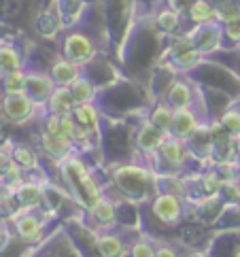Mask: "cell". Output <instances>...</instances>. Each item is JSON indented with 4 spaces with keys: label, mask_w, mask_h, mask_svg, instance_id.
<instances>
[{
    "label": "cell",
    "mask_w": 240,
    "mask_h": 257,
    "mask_svg": "<svg viewBox=\"0 0 240 257\" xmlns=\"http://www.w3.org/2000/svg\"><path fill=\"white\" fill-rule=\"evenodd\" d=\"M117 179V185H122V189L126 191L128 196H143L147 187H149V174L141 168H134V166H128L117 170L115 174Z\"/></svg>",
    "instance_id": "6da1fadb"
},
{
    "label": "cell",
    "mask_w": 240,
    "mask_h": 257,
    "mask_svg": "<svg viewBox=\"0 0 240 257\" xmlns=\"http://www.w3.org/2000/svg\"><path fill=\"white\" fill-rule=\"evenodd\" d=\"M53 85L55 81L51 79V75H26V89L24 94L32 100V102H49V98L53 94Z\"/></svg>",
    "instance_id": "7a4b0ae2"
},
{
    "label": "cell",
    "mask_w": 240,
    "mask_h": 257,
    "mask_svg": "<svg viewBox=\"0 0 240 257\" xmlns=\"http://www.w3.org/2000/svg\"><path fill=\"white\" fill-rule=\"evenodd\" d=\"M64 53H66V60L75 62V64H85L94 58V45H91L89 39H85L83 34H72L66 39V45H64Z\"/></svg>",
    "instance_id": "3957f363"
},
{
    "label": "cell",
    "mask_w": 240,
    "mask_h": 257,
    "mask_svg": "<svg viewBox=\"0 0 240 257\" xmlns=\"http://www.w3.org/2000/svg\"><path fill=\"white\" fill-rule=\"evenodd\" d=\"M34 102L26 94H7L3 100V111L11 121H24L32 115Z\"/></svg>",
    "instance_id": "277c9868"
},
{
    "label": "cell",
    "mask_w": 240,
    "mask_h": 257,
    "mask_svg": "<svg viewBox=\"0 0 240 257\" xmlns=\"http://www.w3.org/2000/svg\"><path fill=\"white\" fill-rule=\"evenodd\" d=\"M200 121L193 115L191 108H174V117H172V134L177 139H189L198 132Z\"/></svg>",
    "instance_id": "5b68a950"
},
{
    "label": "cell",
    "mask_w": 240,
    "mask_h": 257,
    "mask_svg": "<svg viewBox=\"0 0 240 257\" xmlns=\"http://www.w3.org/2000/svg\"><path fill=\"white\" fill-rule=\"evenodd\" d=\"M153 213L164 223H172L181 217V202L174 194H162L153 202Z\"/></svg>",
    "instance_id": "8992f818"
},
{
    "label": "cell",
    "mask_w": 240,
    "mask_h": 257,
    "mask_svg": "<svg viewBox=\"0 0 240 257\" xmlns=\"http://www.w3.org/2000/svg\"><path fill=\"white\" fill-rule=\"evenodd\" d=\"M164 141H166V134L160 132L153 123L143 125V127H141V132H138V136H136V145L141 147L143 151H147V153L160 151V147L164 145Z\"/></svg>",
    "instance_id": "52a82bcc"
},
{
    "label": "cell",
    "mask_w": 240,
    "mask_h": 257,
    "mask_svg": "<svg viewBox=\"0 0 240 257\" xmlns=\"http://www.w3.org/2000/svg\"><path fill=\"white\" fill-rule=\"evenodd\" d=\"M51 79L62 87H70L75 81H79V66L70 60H60L53 64Z\"/></svg>",
    "instance_id": "ba28073f"
},
{
    "label": "cell",
    "mask_w": 240,
    "mask_h": 257,
    "mask_svg": "<svg viewBox=\"0 0 240 257\" xmlns=\"http://www.w3.org/2000/svg\"><path fill=\"white\" fill-rule=\"evenodd\" d=\"M75 106L77 104H75V100H72L68 87L55 89L51 94V98H49V108H51L53 115H68V113H72Z\"/></svg>",
    "instance_id": "9c48e42d"
},
{
    "label": "cell",
    "mask_w": 240,
    "mask_h": 257,
    "mask_svg": "<svg viewBox=\"0 0 240 257\" xmlns=\"http://www.w3.org/2000/svg\"><path fill=\"white\" fill-rule=\"evenodd\" d=\"M166 100H168L170 108H187L189 100H191V87L187 83H183V81H177V83L170 87Z\"/></svg>",
    "instance_id": "30bf717a"
},
{
    "label": "cell",
    "mask_w": 240,
    "mask_h": 257,
    "mask_svg": "<svg viewBox=\"0 0 240 257\" xmlns=\"http://www.w3.org/2000/svg\"><path fill=\"white\" fill-rule=\"evenodd\" d=\"M15 196H17V200H20V204L32 208V206L41 204L43 191H41L39 185H34V183H22V185L15 189Z\"/></svg>",
    "instance_id": "8fae6325"
},
{
    "label": "cell",
    "mask_w": 240,
    "mask_h": 257,
    "mask_svg": "<svg viewBox=\"0 0 240 257\" xmlns=\"http://www.w3.org/2000/svg\"><path fill=\"white\" fill-rule=\"evenodd\" d=\"M43 229V221L41 219H36L34 215H24L17 219V232L24 240H34V238H39Z\"/></svg>",
    "instance_id": "7c38bea8"
},
{
    "label": "cell",
    "mask_w": 240,
    "mask_h": 257,
    "mask_svg": "<svg viewBox=\"0 0 240 257\" xmlns=\"http://www.w3.org/2000/svg\"><path fill=\"white\" fill-rule=\"evenodd\" d=\"M172 117H174V108L166 106V104H160V106L151 113V121H149V123H153L160 132H164L166 136H168V134L172 132Z\"/></svg>",
    "instance_id": "4fadbf2b"
},
{
    "label": "cell",
    "mask_w": 240,
    "mask_h": 257,
    "mask_svg": "<svg viewBox=\"0 0 240 257\" xmlns=\"http://www.w3.org/2000/svg\"><path fill=\"white\" fill-rule=\"evenodd\" d=\"M162 158H166V162L170 164H181L185 160V147H183L181 139H166L164 145L160 147Z\"/></svg>",
    "instance_id": "5bb4252c"
},
{
    "label": "cell",
    "mask_w": 240,
    "mask_h": 257,
    "mask_svg": "<svg viewBox=\"0 0 240 257\" xmlns=\"http://www.w3.org/2000/svg\"><path fill=\"white\" fill-rule=\"evenodd\" d=\"M43 145H45V149H47V153H51L53 158H66L70 141L64 139V136H53L49 132H45L43 134Z\"/></svg>",
    "instance_id": "9a60e30c"
},
{
    "label": "cell",
    "mask_w": 240,
    "mask_h": 257,
    "mask_svg": "<svg viewBox=\"0 0 240 257\" xmlns=\"http://www.w3.org/2000/svg\"><path fill=\"white\" fill-rule=\"evenodd\" d=\"M72 115H75L79 125L87 127V130H96V125H98V113H96V108L91 106L89 102L87 104H77L75 108H72Z\"/></svg>",
    "instance_id": "2e32d148"
},
{
    "label": "cell",
    "mask_w": 240,
    "mask_h": 257,
    "mask_svg": "<svg viewBox=\"0 0 240 257\" xmlns=\"http://www.w3.org/2000/svg\"><path fill=\"white\" fill-rule=\"evenodd\" d=\"M98 251L102 257H124V242L117 236H102L98 238Z\"/></svg>",
    "instance_id": "e0dca14e"
},
{
    "label": "cell",
    "mask_w": 240,
    "mask_h": 257,
    "mask_svg": "<svg viewBox=\"0 0 240 257\" xmlns=\"http://www.w3.org/2000/svg\"><path fill=\"white\" fill-rule=\"evenodd\" d=\"M20 68V53L13 45H0V72L7 75Z\"/></svg>",
    "instance_id": "ac0fdd59"
},
{
    "label": "cell",
    "mask_w": 240,
    "mask_h": 257,
    "mask_svg": "<svg viewBox=\"0 0 240 257\" xmlns=\"http://www.w3.org/2000/svg\"><path fill=\"white\" fill-rule=\"evenodd\" d=\"M68 89H70V96L75 100V104H87V102H91V98H94V85L85 79L75 81Z\"/></svg>",
    "instance_id": "d6986e66"
},
{
    "label": "cell",
    "mask_w": 240,
    "mask_h": 257,
    "mask_svg": "<svg viewBox=\"0 0 240 257\" xmlns=\"http://www.w3.org/2000/svg\"><path fill=\"white\" fill-rule=\"evenodd\" d=\"M3 87H5V94H24L26 89V75L17 68L7 72L3 77Z\"/></svg>",
    "instance_id": "ffe728a7"
},
{
    "label": "cell",
    "mask_w": 240,
    "mask_h": 257,
    "mask_svg": "<svg viewBox=\"0 0 240 257\" xmlns=\"http://www.w3.org/2000/svg\"><path fill=\"white\" fill-rule=\"evenodd\" d=\"M11 158H13V162H15L20 168L30 170V168H34V166H36V155H34V151L30 149V147H24V145L13 147Z\"/></svg>",
    "instance_id": "44dd1931"
},
{
    "label": "cell",
    "mask_w": 240,
    "mask_h": 257,
    "mask_svg": "<svg viewBox=\"0 0 240 257\" xmlns=\"http://www.w3.org/2000/svg\"><path fill=\"white\" fill-rule=\"evenodd\" d=\"M91 213H94V217L98 219L100 223H110V221H115V206L110 204L106 198L96 200L94 204H91Z\"/></svg>",
    "instance_id": "7402d4cb"
},
{
    "label": "cell",
    "mask_w": 240,
    "mask_h": 257,
    "mask_svg": "<svg viewBox=\"0 0 240 257\" xmlns=\"http://www.w3.org/2000/svg\"><path fill=\"white\" fill-rule=\"evenodd\" d=\"M213 17H217V9L206 3V0H198V3H193L191 7V20L193 22H200V24H206L210 22Z\"/></svg>",
    "instance_id": "603a6c76"
},
{
    "label": "cell",
    "mask_w": 240,
    "mask_h": 257,
    "mask_svg": "<svg viewBox=\"0 0 240 257\" xmlns=\"http://www.w3.org/2000/svg\"><path fill=\"white\" fill-rule=\"evenodd\" d=\"M217 17L225 24H234L240 20V7L232 5V3H225V5H219L217 9Z\"/></svg>",
    "instance_id": "cb8c5ba5"
},
{
    "label": "cell",
    "mask_w": 240,
    "mask_h": 257,
    "mask_svg": "<svg viewBox=\"0 0 240 257\" xmlns=\"http://www.w3.org/2000/svg\"><path fill=\"white\" fill-rule=\"evenodd\" d=\"M221 125H223L229 134L240 136V113H238V111H229V113H225L223 119H221Z\"/></svg>",
    "instance_id": "d4e9b609"
},
{
    "label": "cell",
    "mask_w": 240,
    "mask_h": 257,
    "mask_svg": "<svg viewBox=\"0 0 240 257\" xmlns=\"http://www.w3.org/2000/svg\"><path fill=\"white\" fill-rule=\"evenodd\" d=\"M196 60H198V51L193 49L191 45H187V49H179L177 51V62L181 64V66H191Z\"/></svg>",
    "instance_id": "484cf974"
},
{
    "label": "cell",
    "mask_w": 240,
    "mask_h": 257,
    "mask_svg": "<svg viewBox=\"0 0 240 257\" xmlns=\"http://www.w3.org/2000/svg\"><path fill=\"white\" fill-rule=\"evenodd\" d=\"M130 257H155V251H153V246L149 242H136L132 246V251H130Z\"/></svg>",
    "instance_id": "4316f807"
},
{
    "label": "cell",
    "mask_w": 240,
    "mask_h": 257,
    "mask_svg": "<svg viewBox=\"0 0 240 257\" xmlns=\"http://www.w3.org/2000/svg\"><path fill=\"white\" fill-rule=\"evenodd\" d=\"M160 26L164 30H174L179 26V17H177V13L174 11H166V13H162L160 15Z\"/></svg>",
    "instance_id": "83f0119b"
},
{
    "label": "cell",
    "mask_w": 240,
    "mask_h": 257,
    "mask_svg": "<svg viewBox=\"0 0 240 257\" xmlns=\"http://www.w3.org/2000/svg\"><path fill=\"white\" fill-rule=\"evenodd\" d=\"M11 164H13V158H11V155H7L5 151H0V179H3L5 170L11 166Z\"/></svg>",
    "instance_id": "f1b7e54d"
},
{
    "label": "cell",
    "mask_w": 240,
    "mask_h": 257,
    "mask_svg": "<svg viewBox=\"0 0 240 257\" xmlns=\"http://www.w3.org/2000/svg\"><path fill=\"white\" fill-rule=\"evenodd\" d=\"M204 189H206V191H210V194L219 189V181L213 177V174H210V177H206V181H204Z\"/></svg>",
    "instance_id": "f546056e"
},
{
    "label": "cell",
    "mask_w": 240,
    "mask_h": 257,
    "mask_svg": "<svg viewBox=\"0 0 240 257\" xmlns=\"http://www.w3.org/2000/svg\"><path fill=\"white\" fill-rule=\"evenodd\" d=\"M155 257H179V255L174 249H170V246H162V249L155 253Z\"/></svg>",
    "instance_id": "4dcf8cb0"
},
{
    "label": "cell",
    "mask_w": 240,
    "mask_h": 257,
    "mask_svg": "<svg viewBox=\"0 0 240 257\" xmlns=\"http://www.w3.org/2000/svg\"><path fill=\"white\" fill-rule=\"evenodd\" d=\"M229 34H232L234 39H240V26H236V22L229 24Z\"/></svg>",
    "instance_id": "1f68e13d"
},
{
    "label": "cell",
    "mask_w": 240,
    "mask_h": 257,
    "mask_svg": "<svg viewBox=\"0 0 240 257\" xmlns=\"http://www.w3.org/2000/svg\"><path fill=\"white\" fill-rule=\"evenodd\" d=\"M5 191H7V187H0V204L5 202Z\"/></svg>",
    "instance_id": "d6a6232c"
},
{
    "label": "cell",
    "mask_w": 240,
    "mask_h": 257,
    "mask_svg": "<svg viewBox=\"0 0 240 257\" xmlns=\"http://www.w3.org/2000/svg\"><path fill=\"white\" fill-rule=\"evenodd\" d=\"M236 149H238V153H240V136H238V141H236Z\"/></svg>",
    "instance_id": "836d02e7"
},
{
    "label": "cell",
    "mask_w": 240,
    "mask_h": 257,
    "mask_svg": "<svg viewBox=\"0 0 240 257\" xmlns=\"http://www.w3.org/2000/svg\"><path fill=\"white\" fill-rule=\"evenodd\" d=\"M217 3H219V5H225V3H229V0H217Z\"/></svg>",
    "instance_id": "e575fe53"
},
{
    "label": "cell",
    "mask_w": 240,
    "mask_h": 257,
    "mask_svg": "<svg viewBox=\"0 0 240 257\" xmlns=\"http://www.w3.org/2000/svg\"><path fill=\"white\" fill-rule=\"evenodd\" d=\"M236 5H238V7H240V0H236Z\"/></svg>",
    "instance_id": "d590c367"
}]
</instances>
